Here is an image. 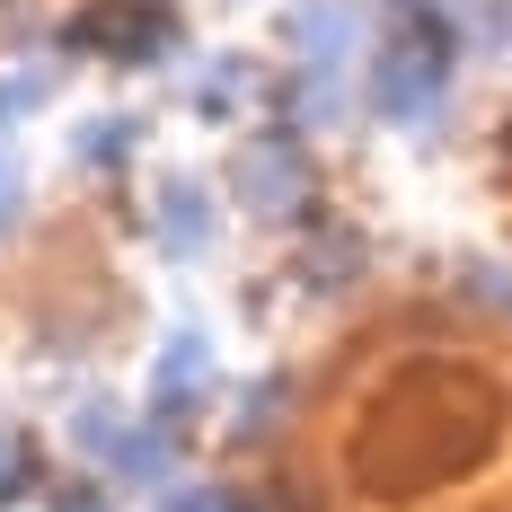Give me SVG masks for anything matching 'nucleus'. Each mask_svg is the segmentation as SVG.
<instances>
[{
    "label": "nucleus",
    "instance_id": "obj_1",
    "mask_svg": "<svg viewBox=\"0 0 512 512\" xmlns=\"http://www.w3.org/2000/svg\"><path fill=\"white\" fill-rule=\"evenodd\" d=\"M504 433H512V380L495 371V354L398 318V336L362 371V398L336 415L327 477L362 512H424L468 495L504 460Z\"/></svg>",
    "mask_w": 512,
    "mask_h": 512
},
{
    "label": "nucleus",
    "instance_id": "obj_2",
    "mask_svg": "<svg viewBox=\"0 0 512 512\" xmlns=\"http://www.w3.org/2000/svg\"><path fill=\"white\" fill-rule=\"evenodd\" d=\"M451 71H460V36H451V18L407 9V18L371 45V62H362V98H371V115H380V124L415 133V124H433V115H442Z\"/></svg>",
    "mask_w": 512,
    "mask_h": 512
},
{
    "label": "nucleus",
    "instance_id": "obj_3",
    "mask_svg": "<svg viewBox=\"0 0 512 512\" xmlns=\"http://www.w3.org/2000/svg\"><path fill=\"white\" fill-rule=\"evenodd\" d=\"M230 195L265 221V230H309L318 221V159H309L301 124H265L230 151Z\"/></svg>",
    "mask_w": 512,
    "mask_h": 512
},
{
    "label": "nucleus",
    "instance_id": "obj_4",
    "mask_svg": "<svg viewBox=\"0 0 512 512\" xmlns=\"http://www.w3.org/2000/svg\"><path fill=\"white\" fill-rule=\"evenodd\" d=\"M177 9L168 0H89L62 18V53H106V62H168Z\"/></svg>",
    "mask_w": 512,
    "mask_h": 512
},
{
    "label": "nucleus",
    "instance_id": "obj_5",
    "mask_svg": "<svg viewBox=\"0 0 512 512\" xmlns=\"http://www.w3.org/2000/svg\"><path fill=\"white\" fill-rule=\"evenodd\" d=\"M177 460H186V424H177V415H142V424H133V415H124V433H115V442H106V477H115V486H133V495H159V486H168V477H177Z\"/></svg>",
    "mask_w": 512,
    "mask_h": 512
},
{
    "label": "nucleus",
    "instance_id": "obj_6",
    "mask_svg": "<svg viewBox=\"0 0 512 512\" xmlns=\"http://www.w3.org/2000/svg\"><path fill=\"white\" fill-rule=\"evenodd\" d=\"M151 239L159 256H177V265H195V256H212V239H221V204H212V186L204 177H159V195H151Z\"/></svg>",
    "mask_w": 512,
    "mask_h": 512
},
{
    "label": "nucleus",
    "instance_id": "obj_7",
    "mask_svg": "<svg viewBox=\"0 0 512 512\" xmlns=\"http://www.w3.org/2000/svg\"><path fill=\"white\" fill-rule=\"evenodd\" d=\"M212 380H221V362H212V336H204V327H177V336L159 345V362H151V407L186 424L195 407H212Z\"/></svg>",
    "mask_w": 512,
    "mask_h": 512
},
{
    "label": "nucleus",
    "instance_id": "obj_8",
    "mask_svg": "<svg viewBox=\"0 0 512 512\" xmlns=\"http://www.w3.org/2000/svg\"><path fill=\"white\" fill-rule=\"evenodd\" d=\"M362 274H371L362 230H345V221H309L301 256H292V283H301V292H318V301H336V292H354Z\"/></svg>",
    "mask_w": 512,
    "mask_h": 512
},
{
    "label": "nucleus",
    "instance_id": "obj_9",
    "mask_svg": "<svg viewBox=\"0 0 512 512\" xmlns=\"http://www.w3.org/2000/svg\"><path fill=\"white\" fill-rule=\"evenodd\" d=\"M354 36H362V0H309V9H292V62L301 71H336L345 80Z\"/></svg>",
    "mask_w": 512,
    "mask_h": 512
},
{
    "label": "nucleus",
    "instance_id": "obj_10",
    "mask_svg": "<svg viewBox=\"0 0 512 512\" xmlns=\"http://www.w3.org/2000/svg\"><path fill=\"white\" fill-rule=\"evenodd\" d=\"M133 142H142V115H98V124L71 133V159H80V168H124Z\"/></svg>",
    "mask_w": 512,
    "mask_h": 512
},
{
    "label": "nucleus",
    "instance_id": "obj_11",
    "mask_svg": "<svg viewBox=\"0 0 512 512\" xmlns=\"http://www.w3.org/2000/svg\"><path fill=\"white\" fill-rule=\"evenodd\" d=\"M460 292H468V309H486V318H504L512 327V265H460Z\"/></svg>",
    "mask_w": 512,
    "mask_h": 512
},
{
    "label": "nucleus",
    "instance_id": "obj_12",
    "mask_svg": "<svg viewBox=\"0 0 512 512\" xmlns=\"http://www.w3.org/2000/svg\"><path fill=\"white\" fill-rule=\"evenodd\" d=\"M248 89H256L248 62H212L204 80H195V106H204V115H239V98H248Z\"/></svg>",
    "mask_w": 512,
    "mask_h": 512
},
{
    "label": "nucleus",
    "instance_id": "obj_13",
    "mask_svg": "<svg viewBox=\"0 0 512 512\" xmlns=\"http://www.w3.org/2000/svg\"><path fill=\"white\" fill-rule=\"evenodd\" d=\"M45 477H36V451H27V433H9L0 424V504H27Z\"/></svg>",
    "mask_w": 512,
    "mask_h": 512
},
{
    "label": "nucleus",
    "instance_id": "obj_14",
    "mask_svg": "<svg viewBox=\"0 0 512 512\" xmlns=\"http://www.w3.org/2000/svg\"><path fill=\"white\" fill-rule=\"evenodd\" d=\"M477 9V36L486 45H512V0H468Z\"/></svg>",
    "mask_w": 512,
    "mask_h": 512
},
{
    "label": "nucleus",
    "instance_id": "obj_15",
    "mask_svg": "<svg viewBox=\"0 0 512 512\" xmlns=\"http://www.w3.org/2000/svg\"><path fill=\"white\" fill-rule=\"evenodd\" d=\"M53 512H106L98 486H53Z\"/></svg>",
    "mask_w": 512,
    "mask_h": 512
},
{
    "label": "nucleus",
    "instance_id": "obj_16",
    "mask_svg": "<svg viewBox=\"0 0 512 512\" xmlns=\"http://www.w3.org/2000/svg\"><path fill=\"white\" fill-rule=\"evenodd\" d=\"M9 221H18V159L0 151V230H9Z\"/></svg>",
    "mask_w": 512,
    "mask_h": 512
}]
</instances>
